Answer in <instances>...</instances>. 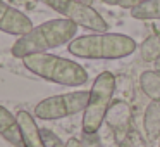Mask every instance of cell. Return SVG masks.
Masks as SVG:
<instances>
[{
  "label": "cell",
  "mask_w": 160,
  "mask_h": 147,
  "mask_svg": "<svg viewBox=\"0 0 160 147\" xmlns=\"http://www.w3.org/2000/svg\"><path fill=\"white\" fill-rule=\"evenodd\" d=\"M79 2H83V4H88V5L93 4V0H79Z\"/></svg>",
  "instance_id": "obj_19"
},
{
  "label": "cell",
  "mask_w": 160,
  "mask_h": 147,
  "mask_svg": "<svg viewBox=\"0 0 160 147\" xmlns=\"http://www.w3.org/2000/svg\"><path fill=\"white\" fill-rule=\"evenodd\" d=\"M33 26V21L21 11L9 5L7 2H0V30L7 35L24 36L28 35Z\"/></svg>",
  "instance_id": "obj_7"
},
{
  "label": "cell",
  "mask_w": 160,
  "mask_h": 147,
  "mask_svg": "<svg viewBox=\"0 0 160 147\" xmlns=\"http://www.w3.org/2000/svg\"><path fill=\"white\" fill-rule=\"evenodd\" d=\"M107 121H108V126H112L114 130H119L122 126H126L129 121L128 104H124L122 101H115L110 106V111L107 112Z\"/></svg>",
  "instance_id": "obj_13"
},
{
  "label": "cell",
  "mask_w": 160,
  "mask_h": 147,
  "mask_svg": "<svg viewBox=\"0 0 160 147\" xmlns=\"http://www.w3.org/2000/svg\"><path fill=\"white\" fill-rule=\"evenodd\" d=\"M90 101V90H74L67 94L52 95L48 99H43L35 106V116L38 119L53 121V119L67 118L84 112Z\"/></svg>",
  "instance_id": "obj_5"
},
{
  "label": "cell",
  "mask_w": 160,
  "mask_h": 147,
  "mask_svg": "<svg viewBox=\"0 0 160 147\" xmlns=\"http://www.w3.org/2000/svg\"><path fill=\"white\" fill-rule=\"evenodd\" d=\"M100 2H103L107 5H119L121 4V0H100Z\"/></svg>",
  "instance_id": "obj_18"
},
{
  "label": "cell",
  "mask_w": 160,
  "mask_h": 147,
  "mask_svg": "<svg viewBox=\"0 0 160 147\" xmlns=\"http://www.w3.org/2000/svg\"><path fill=\"white\" fill-rule=\"evenodd\" d=\"M67 147H84V145H83V144H81L78 139H69V142H67Z\"/></svg>",
  "instance_id": "obj_17"
},
{
  "label": "cell",
  "mask_w": 160,
  "mask_h": 147,
  "mask_svg": "<svg viewBox=\"0 0 160 147\" xmlns=\"http://www.w3.org/2000/svg\"><path fill=\"white\" fill-rule=\"evenodd\" d=\"M138 43L124 33H90V35L76 36L67 45L69 54L81 59H103L115 61L124 59L136 52Z\"/></svg>",
  "instance_id": "obj_2"
},
{
  "label": "cell",
  "mask_w": 160,
  "mask_h": 147,
  "mask_svg": "<svg viewBox=\"0 0 160 147\" xmlns=\"http://www.w3.org/2000/svg\"><path fill=\"white\" fill-rule=\"evenodd\" d=\"M131 18L139 21H157L160 19V0H146L138 7L131 9Z\"/></svg>",
  "instance_id": "obj_12"
},
{
  "label": "cell",
  "mask_w": 160,
  "mask_h": 147,
  "mask_svg": "<svg viewBox=\"0 0 160 147\" xmlns=\"http://www.w3.org/2000/svg\"><path fill=\"white\" fill-rule=\"evenodd\" d=\"M16 116H18V121H19L21 130H22L24 145L26 147H47L45 140L42 137V128H38L35 118L28 111H19Z\"/></svg>",
  "instance_id": "obj_9"
},
{
  "label": "cell",
  "mask_w": 160,
  "mask_h": 147,
  "mask_svg": "<svg viewBox=\"0 0 160 147\" xmlns=\"http://www.w3.org/2000/svg\"><path fill=\"white\" fill-rule=\"evenodd\" d=\"M158 147H160V142H158Z\"/></svg>",
  "instance_id": "obj_21"
},
{
  "label": "cell",
  "mask_w": 160,
  "mask_h": 147,
  "mask_svg": "<svg viewBox=\"0 0 160 147\" xmlns=\"http://www.w3.org/2000/svg\"><path fill=\"white\" fill-rule=\"evenodd\" d=\"M115 92V76L110 71H103L95 78L90 88V101L83 112V133L97 135L103 119L107 118L108 107L112 106V97Z\"/></svg>",
  "instance_id": "obj_4"
},
{
  "label": "cell",
  "mask_w": 160,
  "mask_h": 147,
  "mask_svg": "<svg viewBox=\"0 0 160 147\" xmlns=\"http://www.w3.org/2000/svg\"><path fill=\"white\" fill-rule=\"evenodd\" d=\"M157 71H158V73H160V57H158V59H157Z\"/></svg>",
  "instance_id": "obj_20"
},
{
  "label": "cell",
  "mask_w": 160,
  "mask_h": 147,
  "mask_svg": "<svg viewBox=\"0 0 160 147\" xmlns=\"http://www.w3.org/2000/svg\"><path fill=\"white\" fill-rule=\"evenodd\" d=\"M139 87L143 94L152 101H160V73L158 71H143L139 76Z\"/></svg>",
  "instance_id": "obj_11"
},
{
  "label": "cell",
  "mask_w": 160,
  "mask_h": 147,
  "mask_svg": "<svg viewBox=\"0 0 160 147\" xmlns=\"http://www.w3.org/2000/svg\"><path fill=\"white\" fill-rule=\"evenodd\" d=\"M45 2L50 9L59 12L62 18L71 19L78 26H83L95 33L108 31V23L100 16V12H97V9H93V5L83 4L79 0H45Z\"/></svg>",
  "instance_id": "obj_6"
},
{
  "label": "cell",
  "mask_w": 160,
  "mask_h": 147,
  "mask_svg": "<svg viewBox=\"0 0 160 147\" xmlns=\"http://www.w3.org/2000/svg\"><path fill=\"white\" fill-rule=\"evenodd\" d=\"M78 33V24L67 18L50 19L35 26L28 35L19 36L12 45L11 52L18 59H24L33 54L48 52L62 45H69Z\"/></svg>",
  "instance_id": "obj_1"
},
{
  "label": "cell",
  "mask_w": 160,
  "mask_h": 147,
  "mask_svg": "<svg viewBox=\"0 0 160 147\" xmlns=\"http://www.w3.org/2000/svg\"><path fill=\"white\" fill-rule=\"evenodd\" d=\"M143 2H146V0H121V4H119V7H122V9H134V7H138L139 4H143Z\"/></svg>",
  "instance_id": "obj_16"
},
{
  "label": "cell",
  "mask_w": 160,
  "mask_h": 147,
  "mask_svg": "<svg viewBox=\"0 0 160 147\" xmlns=\"http://www.w3.org/2000/svg\"><path fill=\"white\" fill-rule=\"evenodd\" d=\"M22 64L29 73L62 87H83L88 81V73L81 64L48 52L24 57Z\"/></svg>",
  "instance_id": "obj_3"
},
{
  "label": "cell",
  "mask_w": 160,
  "mask_h": 147,
  "mask_svg": "<svg viewBox=\"0 0 160 147\" xmlns=\"http://www.w3.org/2000/svg\"><path fill=\"white\" fill-rule=\"evenodd\" d=\"M0 133L5 142H9L12 147H26L18 116H14L7 107L0 109Z\"/></svg>",
  "instance_id": "obj_8"
},
{
  "label": "cell",
  "mask_w": 160,
  "mask_h": 147,
  "mask_svg": "<svg viewBox=\"0 0 160 147\" xmlns=\"http://www.w3.org/2000/svg\"><path fill=\"white\" fill-rule=\"evenodd\" d=\"M141 57L143 61H157L160 57V35H153L143 42L141 45Z\"/></svg>",
  "instance_id": "obj_14"
},
{
  "label": "cell",
  "mask_w": 160,
  "mask_h": 147,
  "mask_svg": "<svg viewBox=\"0 0 160 147\" xmlns=\"http://www.w3.org/2000/svg\"><path fill=\"white\" fill-rule=\"evenodd\" d=\"M143 132L148 142L160 140V101H150L143 114Z\"/></svg>",
  "instance_id": "obj_10"
},
{
  "label": "cell",
  "mask_w": 160,
  "mask_h": 147,
  "mask_svg": "<svg viewBox=\"0 0 160 147\" xmlns=\"http://www.w3.org/2000/svg\"><path fill=\"white\" fill-rule=\"evenodd\" d=\"M42 137H43V140H45L47 147H67V144H64L62 140H60V137L55 135L50 128H42Z\"/></svg>",
  "instance_id": "obj_15"
}]
</instances>
